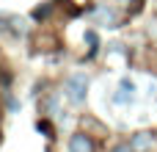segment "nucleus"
Segmentation results:
<instances>
[{"mask_svg":"<svg viewBox=\"0 0 157 152\" xmlns=\"http://www.w3.org/2000/svg\"><path fill=\"white\" fill-rule=\"evenodd\" d=\"M86 89H88L86 75H72V78L66 80V94H69L72 102H83V100H86Z\"/></svg>","mask_w":157,"mask_h":152,"instance_id":"1","label":"nucleus"},{"mask_svg":"<svg viewBox=\"0 0 157 152\" xmlns=\"http://www.w3.org/2000/svg\"><path fill=\"white\" fill-rule=\"evenodd\" d=\"M69 152H94V141L86 133H77L69 138Z\"/></svg>","mask_w":157,"mask_h":152,"instance_id":"2","label":"nucleus"},{"mask_svg":"<svg viewBox=\"0 0 157 152\" xmlns=\"http://www.w3.org/2000/svg\"><path fill=\"white\" fill-rule=\"evenodd\" d=\"M130 147H132L135 152H149L152 147H155V138H152L149 133H138V136H132Z\"/></svg>","mask_w":157,"mask_h":152,"instance_id":"3","label":"nucleus"},{"mask_svg":"<svg viewBox=\"0 0 157 152\" xmlns=\"http://www.w3.org/2000/svg\"><path fill=\"white\" fill-rule=\"evenodd\" d=\"M127 97L132 100V83H130V80H121V94H119L116 100H119V102H127Z\"/></svg>","mask_w":157,"mask_h":152,"instance_id":"4","label":"nucleus"},{"mask_svg":"<svg viewBox=\"0 0 157 152\" xmlns=\"http://www.w3.org/2000/svg\"><path fill=\"white\" fill-rule=\"evenodd\" d=\"M47 14H50V6H39V8L33 11V17H36V19H41V17H47Z\"/></svg>","mask_w":157,"mask_h":152,"instance_id":"5","label":"nucleus"},{"mask_svg":"<svg viewBox=\"0 0 157 152\" xmlns=\"http://www.w3.org/2000/svg\"><path fill=\"white\" fill-rule=\"evenodd\" d=\"M113 152H135V150H132L130 144H119V147H116V150H113Z\"/></svg>","mask_w":157,"mask_h":152,"instance_id":"6","label":"nucleus"}]
</instances>
